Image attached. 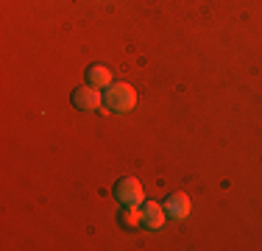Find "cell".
<instances>
[{"instance_id":"7a4b0ae2","label":"cell","mask_w":262,"mask_h":251,"mask_svg":"<svg viewBox=\"0 0 262 251\" xmlns=\"http://www.w3.org/2000/svg\"><path fill=\"white\" fill-rule=\"evenodd\" d=\"M115 198L120 201V206H142V184L134 179V176H123V179H117L115 184Z\"/></svg>"},{"instance_id":"6da1fadb","label":"cell","mask_w":262,"mask_h":251,"mask_svg":"<svg viewBox=\"0 0 262 251\" xmlns=\"http://www.w3.org/2000/svg\"><path fill=\"white\" fill-rule=\"evenodd\" d=\"M103 106L112 115H126L137 106V90L131 84H123V81H112L103 92Z\"/></svg>"},{"instance_id":"277c9868","label":"cell","mask_w":262,"mask_h":251,"mask_svg":"<svg viewBox=\"0 0 262 251\" xmlns=\"http://www.w3.org/2000/svg\"><path fill=\"white\" fill-rule=\"evenodd\" d=\"M162 206H165L167 218H173V221H184V218L190 215V210H192V201H190L187 193H170Z\"/></svg>"},{"instance_id":"8992f818","label":"cell","mask_w":262,"mask_h":251,"mask_svg":"<svg viewBox=\"0 0 262 251\" xmlns=\"http://www.w3.org/2000/svg\"><path fill=\"white\" fill-rule=\"evenodd\" d=\"M86 84L95 87V90H106V87L112 84V73L106 65H92L90 70H86Z\"/></svg>"},{"instance_id":"5b68a950","label":"cell","mask_w":262,"mask_h":251,"mask_svg":"<svg viewBox=\"0 0 262 251\" xmlns=\"http://www.w3.org/2000/svg\"><path fill=\"white\" fill-rule=\"evenodd\" d=\"M142 229H151V232H157L165 226V218H167V212H165V206L162 204H154V201H142Z\"/></svg>"},{"instance_id":"3957f363","label":"cell","mask_w":262,"mask_h":251,"mask_svg":"<svg viewBox=\"0 0 262 251\" xmlns=\"http://www.w3.org/2000/svg\"><path fill=\"white\" fill-rule=\"evenodd\" d=\"M73 106L81 112H95L103 106V92L95 90V87H90V84L76 87V90H73Z\"/></svg>"},{"instance_id":"52a82bcc","label":"cell","mask_w":262,"mask_h":251,"mask_svg":"<svg viewBox=\"0 0 262 251\" xmlns=\"http://www.w3.org/2000/svg\"><path fill=\"white\" fill-rule=\"evenodd\" d=\"M117 221H120L123 229H137V226H142V210L140 206H123Z\"/></svg>"}]
</instances>
